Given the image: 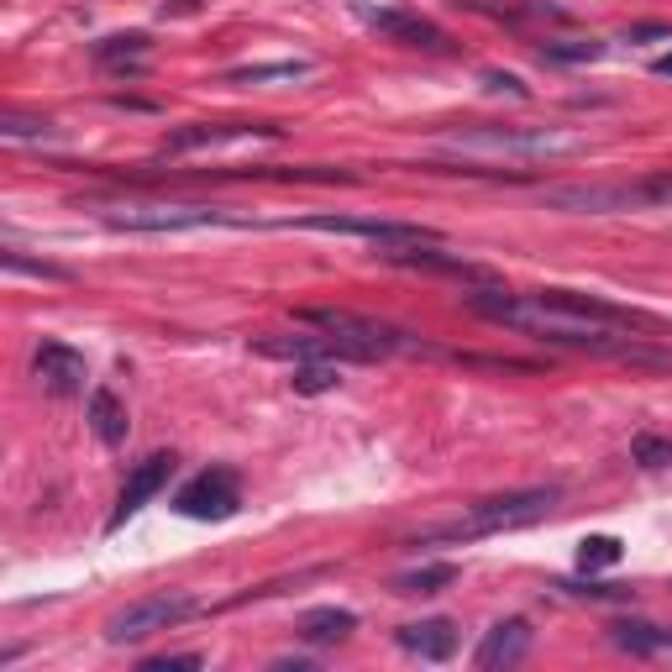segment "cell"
Instances as JSON below:
<instances>
[{"mask_svg":"<svg viewBox=\"0 0 672 672\" xmlns=\"http://www.w3.org/2000/svg\"><path fill=\"white\" fill-rule=\"evenodd\" d=\"M0 137L5 143H59L63 132L53 121H32V117H5L0 121Z\"/></svg>","mask_w":672,"mask_h":672,"instance_id":"cell-24","label":"cell"},{"mask_svg":"<svg viewBox=\"0 0 672 672\" xmlns=\"http://www.w3.org/2000/svg\"><path fill=\"white\" fill-rule=\"evenodd\" d=\"M625 557V541L620 536H584V547H578V573H604Z\"/></svg>","mask_w":672,"mask_h":672,"instance_id":"cell-23","label":"cell"},{"mask_svg":"<svg viewBox=\"0 0 672 672\" xmlns=\"http://www.w3.org/2000/svg\"><path fill=\"white\" fill-rule=\"evenodd\" d=\"M32 374H37L42 389H53V394H80L89 379L85 352H74L69 342H42V347L32 352Z\"/></svg>","mask_w":672,"mask_h":672,"instance_id":"cell-12","label":"cell"},{"mask_svg":"<svg viewBox=\"0 0 672 672\" xmlns=\"http://www.w3.org/2000/svg\"><path fill=\"white\" fill-rule=\"evenodd\" d=\"M352 631H357V614L352 610H337V604H326V610H305L300 614V636L316 646H337L347 642Z\"/></svg>","mask_w":672,"mask_h":672,"instance_id":"cell-18","label":"cell"},{"mask_svg":"<svg viewBox=\"0 0 672 672\" xmlns=\"http://www.w3.org/2000/svg\"><path fill=\"white\" fill-rule=\"evenodd\" d=\"M651 74H662V80H672V53H668V59H657V63H651Z\"/></svg>","mask_w":672,"mask_h":672,"instance_id":"cell-32","label":"cell"},{"mask_svg":"<svg viewBox=\"0 0 672 672\" xmlns=\"http://www.w3.org/2000/svg\"><path fill=\"white\" fill-rule=\"evenodd\" d=\"M0 264L11 268V273H32V279H69V268L63 264H48V258H27L22 247H0Z\"/></svg>","mask_w":672,"mask_h":672,"instance_id":"cell-27","label":"cell"},{"mask_svg":"<svg viewBox=\"0 0 672 672\" xmlns=\"http://www.w3.org/2000/svg\"><path fill=\"white\" fill-rule=\"evenodd\" d=\"M530 651V620H499L494 631L478 642V651H473V668L478 672H504V668H521Z\"/></svg>","mask_w":672,"mask_h":672,"instance_id":"cell-14","label":"cell"},{"mask_svg":"<svg viewBox=\"0 0 672 672\" xmlns=\"http://www.w3.org/2000/svg\"><path fill=\"white\" fill-rule=\"evenodd\" d=\"M253 137H279V126L268 121H195L163 137V158H184V152H205V147L227 143H253Z\"/></svg>","mask_w":672,"mask_h":672,"instance_id":"cell-10","label":"cell"},{"mask_svg":"<svg viewBox=\"0 0 672 672\" xmlns=\"http://www.w3.org/2000/svg\"><path fill=\"white\" fill-rule=\"evenodd\" d=\"M143 668L147 672H195V668H205V657L200 651H174V657H147Z\"/></svg>","mask_w":672,"mask_h":672,"instance_id":"cell-29","label":"cell"},{"mask_svg":"<svg viewBox=\"0 0 672 672\" xmlns=\"http://www.w3.org/2000/svg\"><path fill=\"white\" fill-rule=\"evenodd\" d=\"M441 147L489 152V158H562V152H578L584 137L557 132V126H463V132H447Z\"/></svg>","mask_w":672,"mask_h":672,"instance_id":"cell-4","label":"cell"},{"mask_svg":"<svg viewBox=\"0 0 672 672\" xmlns=\"http://www.w3.org/2000/svg\"><path fill=\"white\" fill-rule=\"evenodd\" d=\"M89 431L106 441V447H121V441H126V431H132L126 405H121L111 389H95V394H89Z\"/></svg>","mask_w":672,"mask_h":672,"instance_id":"cell-19","label":"cell"},{"mask_svg":"<svg viewBox=\"0 0 672 672\" xmlns=\"http://www.w3.org/2000/svg\"><path fill=\"white\" fill-rule=\"evenodd\" d=\"M541 205L604 216V210H668L672 174H646L636 184H541Z\"/></svg>","mask_w":672,"mask_h":672,"instance_id":"cell-3","label":"cell"},{"mask_svg":"<svg viewBox=\"0 0 672 672\" xmlns=\"http://www.w3.org/2000/svg\"><path fill=\"white\" fill-rule=\"evenodd\" d=\"M484 89H494V95H515V100H526V95H530L515 74H499V69H489V74H484Z\"/></svg>","mask_w":672,"mask_h":672,"instance_id":"cell-30","label":"cell"},{"mask_svg":"<svg viewBox=\"0 0 672 672\" xmlns=\"http://www.w3.org/2000/svg\"><path fill=\"white\" fill-rule=\"evenodd\" d=\"M383 264H400V268H415V273H452V279H468V284H489V273L457 253H441L437 242H415V247H383L379 253Z\"/></svg>","mask_w":672,"mask_h":672,"instance_id":"cell-13","label":"cell"},{"mask_svg":"<svg viewBox=\"0 0 672 672\" xmlns=\"http://www.w3.org/2000/svg\"><path fill=\"white\" fill-rule=\"evenodd\" d=\"M604 53V42L594 37H573V42H541V63H594Z\"/></svg>","mask_w":672,"mask_h":672,"instance_id":"cell-26","label":"cell"},{"mask_svg":"<svg viewBox=\"0 0 672 672\" xmlns=\"http://www.w3.org/2000/svg\"><path fill=\"white\" fill-rule=\"evenodd\" d=\"M316 63L310 59H279V63H242V69H232L227 80L232 85H279V80H305Z\"/></svg>","mask_w":672,"mask_h":672,"instance_id":"cell-21","label":"cell"},{"mask_svg":"<svg viewBox=\"0 0 672 672\" xmlns=\"http://www.w3.org/2000/svg\"><path fill=\"white\" fill-rule=\"evenodd\" d=\"M363 16H368L374 32L405 42V48H447V32L437 22H426V16H415V11H363Z\"/></svg>","mask_w":672,"mask_h":672,"instance_id":"cell-16","label":"cell"},{"mask_svg":"<svg viewBox=\"0 0 672 672\" xmlns=\"http://www.w3.org/2000/svg\"><path fill=\"white\" fill-rule=\"evenodd\" d=\"M668 22H642V27H631L625 32V42H646V37H668Z\"/></svg>","mask_w":672,"mask_h":672,"instance_id":"cell-31","label":"cell"},{"mask_svg":"<svg viewBox=\"0 0 672 672\" xmlns=\"http://www.w3.org/2000/svg\"><path fill=\"white\" fill-rule=\"evenodd\" d=\"M174 510L184 521H232L242 510V484L232 468H205L174 494Z\"/></svg>","mask_w":672,"mask_h":672,"instance_id":"cell-9","label":"cell"},{"mask_svg":"<svg viewBox=\"0 0 672 672\" xmlns=\"http://www.w3.org/2000/svg\"><path fill=\"white\" fill-rule=\"evenodd\" d=\"M106 227H117V232H205V227H242L236 216H227L221 205H111L106 216H100Z\"/></svg>","mask_w":672,"mask_h":672,"instance_id":"cell-6","label":"cell"},{"mask_svg":"<svg viewBox=\"0 0 672 672\" xmlns=\"http://www.w3.org/2000/svg\"><path fill=\"white\" fill-rule=\"evenodd\" d=\"M200 610V599L195 594H147V599H132L126 610H117L106 620V642L111 646H132V642H147V636H158V631H174L179 620H190V614Z\"/></svg>","mask_w":672,"mask_h":672,"instance_id":"cell-7","label":"cell"},{"mask_svg":"<svg viewBox=\"0 0 672 672\" xmlns=\"http://www.w3.org/2000/svg\"><path fill=\"white\" fill-rule=\"evenodd\" d=\"M394 642L405 646L410 657H420V662H447V657L457 651V625L441 620V614H431V620H410V625L394 631Z\"/></svg>","mask_w":672,"mask_h":672,"instance_id":"cell-15","label":"cell"},{"mask_svg":"<svg viewBox=\"0 0 672 672\" xmlns=\"http://www.w3.org/2000/svg\"><path fill=\"white\" fill-rule=\"evenodd\" d=\"M143 59H147L143 32H126V37L95 42V63H106V69H117V74H143Z\"/></svg>","mask_w":672,"mask_h":672,"instance_id":"cell-20","label":"cell"},{"mask_svg":"<svg viewBox=\"0 0 672 672\" xmlns=\"http://www.w3.org/2000/svg\"><path fill=\"white\" fill-rule=\"evenodd\" d=\"M631 463H642V468H672V441L636 437L631 441Z\"/></svg>","mask_w":672,"mask_h":672,"instance_id":"cell-28","label":"cell"},{"mask_svg":"<svg viewBox=\"0 0 672 672\" xmlns=\"http://www.w3.org/2000/svg\"><path fill=\"white\" fill-rule=\"evenodd\" d=\"M279 227H300V232H331V236H363L379 247H415V242H441L431 227L415 221H383V216H300V221H279Z\"/></svg>","mask_w":672,"mask_h":672,"instance_id":"cell-8","label":"cell"},{"mask_svg":"<svg viewBox=\"0 0 672 672\" xmlns=\"http://www.w3.org/2000/svg\"><path fill=\"white\" fill-rule=\"evenodd\" d=\"M294 321L321 326L331 337L352 342V347L363 352V363H379L389 352H431L420 337H410V331H400V326H389V321H374V316H357V310H326L321 305V310H294Z\"/></svg>","mask_w":672,"mask_h":672,"instance_id":"cell-5","label":"cell"},{"mask_svg":"<svg viewBox=\"0 0 672 672\" xmlns=\"http://www.w3.org/2000/svg\"><path fill=\"white\" fill-rule=\"evenodd\" d=\"M294 394H326V389H337L342 374H337V363H294Z\"/></svg>","mask_w":672,"mask_h":672,"instance_id":"cell-25","label":"cell"},{"mask_svg":"<svg viewBox=\"0 0 672 672\" xmlns=\"http://www.w3.org/2000/svg\"><path fill=\"white\" fill-rule=\"evenodd\" d=\"M468 310L484 321H499L510 331H526L530 342L547 347H573L594 352V357H614V363H636V368H672V352L657 347L642 331H657V316L631 310V305H610L599 294L578 290H536V294H510L473 284Z\"/></svg>","mask_w":672,"mask_h":672,"instance_id":"cell-1","label":"cell"},{"mask_svg":"<svg viewBox=\"0 0 672 672\" xmlns=\"http://www.w3.org/2000/svg\"><path fill=\"white\" fill-rule=\"evenodd\" d=\"M174 452H152V457H143L137 468L126 473V484H121V494H117V510H111V530L126 526L137 510H143L147 499H158L163 489H169V478H174Z\"/></svg>","mask_w":672,"mask_h":672,"instance_id":"cell-11","label":"cell"},{"mask_svg":"<svg viewBox=\"0 0 672 672\" xmlns=\"http://www.w3.org/2000/svg\"><path fill=\"white\" fill-rule=\"evenodd\" d=\"M447 584H457V567L452 562H431V567H415L394 578V594H441Z\"/></svg>","mask_w":672,"mask_h":672,"instance_id":"cell-22","label":"cell"},{"mask_svg":"<svg viewBox=\"0 0 672 672\" xmlns=\"http://www.w3.org/2000/svg\"><path fill=\"white\" fill-rule=\"evenodd\" d=\"M562 499L557 484L547 489H510V494H489L468 504L457 521H441V526L420 530L410 547H437V541H478V536H499V530H521V526H536L541 515H552V504Z\"/></svg>","mask_w":672,"mask_h":672,"instance_id":"cell-2","label":"cell"},{"mask_svg":"<svg viewBox=\"0 0 672 672\" xmlns=\"http://www.w3.org/2000/svg\"><path fill=\"white\" fill-rule=\"evenodd\" d=\"M610 642L631 657H662V651H672V631L651 625V620H614Z\"/></svg>","mask_w":672,"mask_h":672,"instance_id":"cell-17","label":"cell"}]
</instances>
